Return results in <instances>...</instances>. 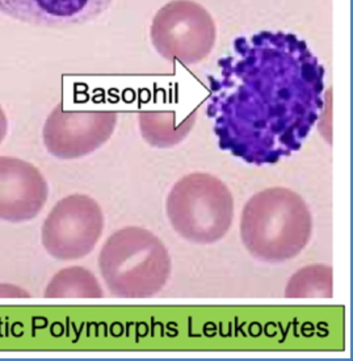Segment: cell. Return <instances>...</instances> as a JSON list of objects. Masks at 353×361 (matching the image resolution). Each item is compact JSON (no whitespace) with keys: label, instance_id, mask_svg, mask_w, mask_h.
I'll list each match as a JSON object with an SVG mask.
<instances>
[{"label":"cell","instance_id":"1","mask_svg":"<svg viewBox=\"0 0 353 361\" xmlns=\"http://www.w3.org/2000/svg\"><path fill=\"white\" fill-rule=\"evenodd\" d=\"M210 76L208 114L220 146L247 162L299 150L323 111L325 68L295 33L238 37Z\"/></svg>","mask_w":353,"mask_h":361},{"label":"cell","instance_id":"2","mask_svg":"<svg viewBox=\"0 0 353 361\" xmlns=\"http://www.w3.org/2000/svg\"><path fill=\"white\" fill-rule=\"evenodd\" d=\"M311 235V216L293 190L272 188L249 200L240 219V237L261 262L281 263L299 255Z\"/></svg>","mask_w":353,"mask_h":361},{"label":"cell","instance_id":"3","mask_svg":"<svg viewBox=\"0 0 353 361\" xmlns=\"http://www.w3.org/2000/svg\"><path fill=\"white\" fill-rule=\"evenodd\" d=\"M100 272L112 295L151 297L166 286L171 259L151 231L126 228L105 242L99 257Z\"/></svg>","mask_w":353,"mask_h":361},{"label":"cell","instance_id":"4","mask_svg":"<svg viewBox=\"0 0 353 361\" xmlns=\"http://www.w3.org/2000/svg\"><path fill=\"white\" fill-rule=\"evenodd\" d=\"M167 216L180 237L210 245L229 231L234 200L229 188L208 173H191L178 181L167 197Z\"/></svg>","mask_w":353,"mask_h":361},{"label":"cell","instance_id":"5","mask_svg":"<svg viewBox=\"0 0 353 361\" xmlns=\"http://www.w3.org/2000/svg\"><path fill=\"white\" fill-rule=\"evenodd\" d=\"M150 37L161 57L196 65L211 53L217 28L208 10L199 3L172 0L155 13Z\"/></svg>","mask_w":353,"mask_h":361},{"label":"cell","instance_id":"6","mask_svg":"<svg viewBox=\"0 0 353 361\" xmlns=\"http://www.w3.org/2000/svg\"><path fill=\"white\" fill-rule=\"evenodd\" d=\"M104 228V216L95 200L71 195L61 200L41 228V240L50 257L78 260L95 248Z\"/></svg>","mask_w":353,"mask_h":361},{"label":"cell","instance_id":"7","mask_svg":"<svg viewBox=\"0 0 353 361\" xmlns=\"http://www.w3.org/2000/svg\"><path fill=\"white\" fill-rule=\"evenodd\" d=\"M116 112H71L58 104L44 125L45 147L59 159H77L103 146L115 132Z\"/></svg>","mask_w":353,"mask_h":361},{"label":"cell","instance_id":"8","mask_svg":"<svg viewBox=\"0 0 353 361\" xmlns=\"http://www.w3.org/2000/svg\"><path fill=\"white\" fill-rule=\"evenodd\" d=\"M48 195L39 169L19 158L0 157V219L19 224L37 217Z\"/></svg>","mask_w":353,"mask_h":361},{"label":"cell","instance_id":"9","mask_svg":"<svg viewBox=\"0 0 353 361\" xmlns=\"http://www.w3.org/2000/svg\"><path fill=\"white\" fill-rule=\"evenodd\" d=\"M113 0H0V12L41 28H67L92 21Z\"/></svg>","mask_w":353,"mask_h":361},{"label":"cell","instance_id":"10","mask_svg":"<svg viewBox=\"0 0 353 361\" xmlns=\"http://www.w3.org/2000/svg\"><path fill=\"white\" fill-rule=\"evenodd\" d=\"M103 290L99 286L95 276L80 267H70L59 271L54 276L45 290L48 298L63 297H101Z\"/></svg>","mask_w":353,"mask_h":361},{"label":"cell","instance_id":"11","mask_svg":"<svg viewBox=\"0 0 353 361\" xmlns=\"http://www.w3.org/2000/svg\"><path fill=\"white\" fill-rule=\"evenodd\" d=\"M287 297H331L333 269L327 266L306 267L297 272L287 284Z\"/></svg>","mask_w":353,"mask_h":361},{"label":"cell","instance_id":"12","mask_svg":"<svg viewBox=\"0 0 353 361\" xmlns=\"http://www.w3.org/2000/svg\"><path fill=\"white\" fill-rule=\"evenodd\" d=\"M0 297H29V295L18 286L0 284Z\"/></svg>","mask_w":353,"mask_h":361},{"label":"cell","instance_id":"13","mask_svg":"<svg viewBox=\"0 0 353 361\" xmlns=\"http://www.w3.org/2000/svg\"><path fill=\"white\" fill-rule=\"evenodd\" d=\"M7 130H8V121H7V116L4 114L1 105H0V145L4 141L6 135H7Z\"/></svg>","mask_w":353,"mask_h":361}]
</instances>
